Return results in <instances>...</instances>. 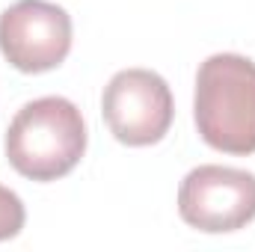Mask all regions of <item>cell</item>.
Returning <instances> with one entry per match:
<instances>
[{"label":"cell","instance_id":"obj_4","mask_svg":"<svg viewBox=\"0 0 255 252\" xmlns=\"http://www.w3.org/2000/svg\"><path fill=\"white\" fill-rule=\"evenodd\" d=\"M181 220L205 235H229L255 220V175L247 169L205 163L178 187Z\"/></svg>","mask_w":255,"mask_h":252},{"label":"cell","instance_id":"obj_3","mask_svg":"<svg viewBox=\"0 0 255 252\" xmlns=\"http://www.w3.org/2000/svg\"><path fill=\"white\" fill-rule=\"evenodd\" d=\"M101 113L110 133L130 148L160 142L175 119L169 83L148 68H125L110 77L101 95Z\"/></svg>","mask_w":255,"mask_h":252},{"label":"cell","instance_id":"obj_6","mask_svg":"<svg viewBox=\"0 0 255 252\" xmlns=\"http://www.w3.org/2000/svg\"><path fill=\"white\" fill-rule=\"evenodd\" d=\"M24 223H27V211H24L21 196L0 184V244L18 238Z\"/></svg>","mask_w":255,"mask_h":252},{"label":"cell","instance_id":"obj_2","mask_svg":"<svg viewBox=\"0 0 255 252\" xmlns=\"http://www.w3.org/2000/svg\"><path fill=\"white\" fill-rule=\"evenodd\" d=\"M6 160L30 181H57L68 175L86 151V122L63 95H45L24 104L6 127Z\"/></svg>","mask_w":255,"mask_h":252},{"label":"cell","instance_id":"obj_5","mask_svg":"<svg viewBox=\"0 0 255 252\" xmlns=\"http://www.w3.org/2000/svg\"><path fill=\"white\" fill-rule=\"evenodd\" d=\"M71 51V15L48 0H18L0 15V54L24 74L65 63Z\"/></svg>","mask_w":255,"mask_h":252},{"label":"cell","instance_id":"obj_1","mask_svg":"<svg viewBox=\"0 0 255 252\" xmlns=\"http://www.w3.org/2000/svg\"><path fill=\"white\" fill-rule=\"evenodd\" d=\"M193 119L199 136L223 154H255V63L214 54L196 71Z\"/></svg>","mask_w":255,"mask_h":252}]
</instances>
